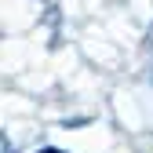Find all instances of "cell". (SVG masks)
<instances>
[{
  "instance_id": "obj_1",
  "label": "cell",
  "mask_w": 153,
  "mask_h": 153,
  "mask_svg": "<svg viewBox=\"0 0 153 153\" xmlns=\"http://www.w3.org/2000/svg\"><path fill=\"white\" fill-rule=\"evenodd\" d=\"M40 153H62V149H40Z\"/></svg>"
}]
</instances>
